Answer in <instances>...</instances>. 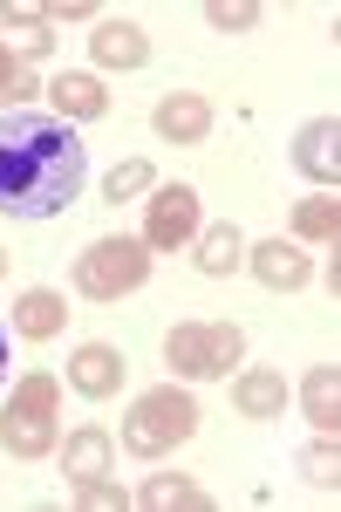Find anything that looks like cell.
<instances>
[{
  "label": "cell",
  "mask_w": 341,
  "mask_h": 512,
  "mask_svg": "<svg viewBox=\"0 0 341 512\" xmlns=\"http://www.w3.org/2000/svg\"><path fill=\"white\" fill-rule=\"evenodd\" d=\"M55 437H62V383L55 376H21L14 396L0 403V451L7 458H48L55 451Z\"/></svg>",
  "instance_id": "cell-2"
},
{
  "label": "cell",
  "mask_w": 341,
  "mask_h": 512,
  "mask_svg": "<svg viewBox=\"0 0 341 512\" xmlns=\"http://www.w3.org/2000/svg\"><path fill=\"white\" fill-rule=\"evenodd\" d=\"M151 130L164 137V144H205L212 137V96H198V89H171L164 103L151 110Z\"/></svg>",
  "instance_id": "cell-8"
},
{
  "label": "cell",
  "mask_w": 341,
  "mask_h": 512,
  "mask_svg": "<svg viewBox=\"0 0 341 512\" xmlns=\"http://www.w3.org/2000/svg\"><path fill=\"white\" fill-rule=\"evenodd\" d=\"M294 239H307V246H328L335 253V239H341V205L335 192H314L294 205Z\"/></svg>",
  "instance_id": "cell-20"
},
{
  "label": "cell",
  "mask_w": 341,
  "mask_h": 512,
  "mask_svg": "<svg viewBox=\"0 0 341 512\" xmlns=\"http://www.w3.org/2000/svg\"><path fill=\"white\" fill-rule=\"evenodd\" d=\"M76 506L82 512H123V506H130V492L103 472V478H89V485H76Z\"/></svg>",
  "instance_id": "cell-24"
},
{
  "label": "cell",
  "mask_w": 341,
  "mask_h": 512,
  "mask_svg": "<svg viewBox=\"0 0 341 512\" xmlns=\"http://www.w3.org/2000/svg\"><path fill=\"white\" fill-rule=\"evenodd\" d=\"M123 349H110V342H82L76 355H69V390L89 396V403H103V396L123 390Z\"/></svg>",
  "instance_id": "cell-10"
},
{
  "label": "cell",
  "mask_w": 341,
  "mask_h": 512,
  "mask_svg": "<svg viewBox=\"0 0 341 512\" xmlns=\"http://www.w3.org/2000/svg\"><path fill=\"white\" fill-rule=\"evenodd\" d=\"M0 280H7V253H0Z\"/></svg>",
  "instance_id": "cell-28"
},
{
  "label": "cell",
  "mask_w": 341,
  "mask_h": 512,
  "mask_svg": "<svg viewBox=\"0 0 341 512\" xmlns=\"http://www.w3.org/2000/svg\"><path fill=\"white\" fill-rule=\"evenodd\" d=\"M294 164H301V178H314V185L335 192V178H341V123L335 117L301 123V130H294Z\"/></svg>",
  "instance_id": "cell-9"
},
{
  "label": "cell",
  "mask_w": 341,
  "mask_h": 512,
  "mask_svg": "<svg viewBox=\"0 0 341 512\" xmlns=\"http://www.w3.org/2000/svg\"><path fill=\"white\" fill-rule=\"evenodd\" d=\"M48 96H55V117H62V123H96V117H110V82L89 76V69H62V76L48 82Z\"/></svg>",
  "instance_id": "cell-11"
},
{
  "label": "cell",
  "mask_w": 341,
  "mask_h": 512,
  "mask_svg": "<svg viewBox=\"0 0 341 512\" xmlns=\"http://www.w3.org/2000/svg\"><path fill=\"white\" fill-rule=\"evenodd\" d=\"M89 62L96 69H144L151 62V41H144V28L137 21H96V35H89Z\"/></svg>",
  "instance_id": "cell-12"
},
{
  "label": "cell",
  "mask_w": 341,
  "mask_h": 512,
  "mask_svg": "<svg viewBox=\"0 0 341 512\" xmlns=\"http://www.w3.org/2000/svg\"><path fill=\"white\" fill-rule=\"evenodd\" d=\"M164 362L185 376V383H219L246 362V335L232 321H178L164 335Z\"/></svg>",
  "instance_id": "cell-5"
},
{
  "label": "cell",
  "mask_w": 341,
  "mask_h": 512,
  "mask_svg": "<svg viewBox=\"0 0 341 512\" xmlns=\"http://www.w3.org/2000/svg\"><path fill=\"white\" fill-rule=\"evenodd\" d=\"M205 21H212L219 35H253L266 14L253 7V0H212V7H205Z\"/></svg>",
  "instance_id": "cell-22"
},
{
  "label": "cell",
  "mask_w": 341,
  "mask_h": 512,
  "mask_svg": "<svg viewBox=\"0 0 341 512\" xmlns=\"http://www.w3.org/2000/svg\"><path fill=\"white\" fill-rule=\"evenodd\" d=\"M198 437V396L178 390V383H157L130 403V417H123V451L130 458H164V451H178Z\"/></svg>",
  "instance_id": "cell-3"
},
{
  "label": "cell",
  "mask_w": 341,
  "mask_h": 512,
  "mask_svg": "<svg viewBox=\"0 0 341 512\" xmlns=\"http://www.w3.org/2000/svg\"><path fill=\"white\" fill-rule=\"evenodd\" d=\"M110 458H116V444H110V431H96V424H82V431L62 437V472L76 478V485L103 478V472H110Z\"/></svg>",
  "instance_id": "cell-17"
},
{
  "label": "cell",
  "mask_w": 341,
  "mask_h": 512,
  "mask_svg": "<svg viewBox=\"0 0 341 512\" xmlns=\"http://www.w3.org/2000/svg\"><path fill=\"white\" fill-rule=\"evenodd\" d=\"M144 246L151 253H178L198 239V192L191 185H151V205H144Z\"/></svg>",
  "instance_id": "cell-6"
},
{
  "label": "cell",
  "mask_w": 341,
  "mask_h": 512,
  "mask_svg": "<svg viewBox=\"0 0 341 512\" xmlns=\"http://www.w3.org/2000/svg\"><path fill=\"white\" fill-rule=\"evenodd\" d=\"M82 137L55 110L0 117V219H62L82 192Z\"/></svg>",
  "instance_id": "cell-1"
},
{
  "label": "cell",
  "mask_w": 341,
  "mask_h": 512,
  "mask_svg": "<svg viewBox=\"0 0 341 512\" xmlns=\"http://www.w3.org/2000/svg\"><path fill=\"white\" fill-rule=\"evenodd\" d=\"M14 328H21L28 342H55V335L69 328V301H62L55 287H21V301H14Z\"/></svg>",
  "instance_id": "cell-14"
},
{
  "label": "cell",
  "mask_w": 341,
  "mask_h": 512,
  "mask_svg": "<svg viewBox=\"0 0 341 512\" xmlns=\"http://www.w3.org/2000/svg\"><path fill=\"white\" fill-rule=\"evenodd\" d=\"M301 472L307 485H321V492H335V478H341V451H335V437H314L301 451Z\"/></svg>",
  "instance_id": "cell-21"
},
{
  "label": "cell",
  "mask_w": 341,
  "mask_h": 512,
  "mask_svg": "<svg viewBox=\"0 0 341 512\" xmlns=\"http://www.w3.org/2000/svg\"><path fill=\"white\" fill-rule=\"evenodd\" d=\"M130 506H144V512H212V492L185 472H164V478H151Z\"/></svg>",
  "instance_id": "cell-18"
},
{
  "label": "cell",
  "mask_w": 341,
  "mask_h": 512,
  "mask_svg": "<svg viewBox=\"0 0 341 512\" xmlns=\"http://www.w3.org/2000/svg\"><path fill=\"white\" fill-rule=\"evenodd\" d=\"M191 267H198L205 280L239 274V267H246V239H239V226H226V219H219L212 233H198V239H191Z\"/></svg>",
  "instance_id": "cell-16"
},
{
  "label": "cell",
  "mask_w": 341,
  "mask_h": 512,
  "mask_svg": "<svg viewBox=\"0 0 341 512\" xmlns=\"http://www.w3.org/2000/svg\"><path fill=\"white\" fill-rule=\"evenodd\" d=\"M14 96H41V82L28 62H14L7 48H0V103H14Z\"/></svg>",
  "instance_id": "cell-25"
},
{
  "label": "cell",
  "mask_w": 341,
  "mask_h": 512,
  "mask_svg": "<svg viewBox=\"0 0 341 512\" xmlns=\"http://www.w3.org/2000/svg\"><path fill=\"white\" fill-rule=\"evenodd\" d=\"M232 410L253 417V424H273L287 410V383L280 369H232Z\"/></svg>",
  "instance_id": "cell-13"
},
{
  "label": "cell",
  "mask_w": 341,
  "mask_h": 512,
  "mask_svg": "<svg viewBox=\"0 0 341 512\" xmlns=\"http://www.w3.org/2000/svg\"><path fill=\"white\" fill-rule=\"evenodd\" d=\"M0 383H7V328H0Z\"/></svg>",
  "instance_id": "cell-27"
},
{
  "label": "cell",
  "mask_w": 341,
  "mask_h": 512,
  "mask_svg": "<svg viewBox=\"0 0 341 512\" xmlns=\"http://www.w3.org/2000/svg\"><path fill=\"white\" fill-rule=\"evenodd\" d=\"M151 280V246L137 233H103L82 246L76 260V294H89V301H123V294H137Z\"/></svg>",
  "instance_id": "cell-4"
},
{
  "label": "cell",
  "mask_w": 341,
  "mask_h": 512,
  "mask_svg": "<svg viewBox=\"0 0 341 512\" xmlns=\"http://www.w3.org/2000/svg\"><path fill=\"white\" fill-rule=\"evenodd\" d=\"M151 185H157L151 164H144V158H123V164L110 171V185H103V192H110V205H123V198H144Z\"/></svg>",
  "instance_id": "cell-23"
},
{
  "label": "cell",
  "mask_w": 341,
  "mask_h": 512,
  "mask_svg": "<svg viewBox=\"0 0 341 512\" xmlns=\"http://www.w3.org/2000/svg\"><path fill=\"white\" fill-rule=\"evenodd\" d=\"M301 410H307V424H314L321 437L341 431V369H335V362H314V369H307Z\"/></svg>",
  "instance_id": "cell-15"
},
{
  "label": "cell",
  "mask_w": 341,
  "mask_h": 512,
  "mask_svg": "<svg viewBox=\"0 0 341 512\" xmlns=\"http://www.w3.org/2000/svg\"><path fill=\"white\" fill-rule=\"evenodd\" d=\"M246 267L260 280L266 294H301L307 280H314V260H307L294 239H260V246H246Z\"/></svg>",
  "instance_id": "cell-7"
},
{
  "label": "cell",
  "mask_w": 341,
  "mask_h": 512,
  "mask_svg": "<svg viewBox=\"0 0 341 512\" xmlns=\"http://www.w3.org/2000/svg\"><path fill=\"white\" fill-rule=\"evenodd\" d=\"M41 21H48V28H55V21H96V7H89V0H55Z\"/></svg>",
  "instance_id": "cell-26"
},
{
  "label": "cell",
  "mask_w": 341,
  "mask_h": 512,
  "mask_svg": "<svg viewBox=\"0 0 341 512\" xmlns=\"http://www.w3.org/2000/svg\"><path fill=\"white\" fill-rule=\"evenodd\" d=\"M0 48H7L14 62H35V55L55 48V28H48L41 14H28V7H0Z\"/></svg>",
  "instance_id": "cell-19"
}]
</instances>
